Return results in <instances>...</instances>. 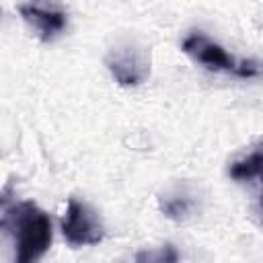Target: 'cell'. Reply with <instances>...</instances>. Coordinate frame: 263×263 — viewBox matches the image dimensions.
<instances>
[{"instance_id": "cell-5", "label": "cell", "mask_w": 263, "mask_h": 263, "mask_svg": "<svg viewBox=\"0 0 263 263\" xmlns=\"http://www.w3.org/2000/svg\"><path fill=\"white\" fill-rule=\"evenodd\" d=\"M18 12L35 27L41 41H51L66 27V10L58 0H29L18 6Z\"/></svg>"}, {"instance_id": "cell-3", "label": "cell", "mask_w": 263, "mask_h": 263, "mask_svg": "<svg viewBox=\"0 0 263 263\" xmlns=\"http://www.w3.org/2000/svg\"><path fill=\"white\" fill-rule=\"evenodd\" d=\"M105 64L115 82L121 86H138L150 74V55L136 43H121L113 47L107 53Z\"/></svg>"}, {"instance_id": "cell-4", "label": "cell", "mask_w": 263, "mask_h": 263, "mask_svg": "<svg viewBox=\"0 0 263 263\" xmlns=\"http://www.w3.org/2000/svg\"><path fill=\"white\" fill-rule=\"evenodd\" d=\"M62 232L66 240L74 247L99 245L103 240V224L99 216L84 201L70 199L66 208V216L62 220Z\"/></svg>"}, {"instance_id": "cell-2", "label": "cell", "mask_w": 263, "mask_h": 263, "mask_svg": "<svg viewBox=\"0 0 263 263\" xmlns=\"http://www.w3.org/2000/svg\"><path fill=\"white\" fill-rule=\"evenodd\" d=\"M181 47L191 60H195L197 64H201L208 70L228 72V74H236L240 78H253L259 74L257 60H236V58L228 55L224 47H220L218 43H214L199 31L187 35L183 39Z\"/></svg>"}, {"instance_id": "cell-6", "label": "cell", "mask_w": 263, "mask_h": 263, "mask_svg": "<svg viewBox=\"0 0 263 263\" xmlns=\"http://www.w3.org/2000/svg\"><path fill=\"white\" fill-rule=\"evenodd\" d=\"M228 175L234 181H253V179H259V175H261V148L257 146L249 154L236 158L230 164Z\"/></svg>"}, {"instance_id": "cell-1", "label": "cell", "mask_w": 263, "mask_h": 263, "mask_svg": "<svg viewBox=\"0 0 263 263\" xmlns=\"http://www.w3.org/2000/svg\"><path fill=\"white\" fill-rule=\"evenodd\" d=\"M0 228L12 236L21 263L41 259L51 245L49 216L33 201L6 205V197H0Z\"/></svg>"}]
</instances>
